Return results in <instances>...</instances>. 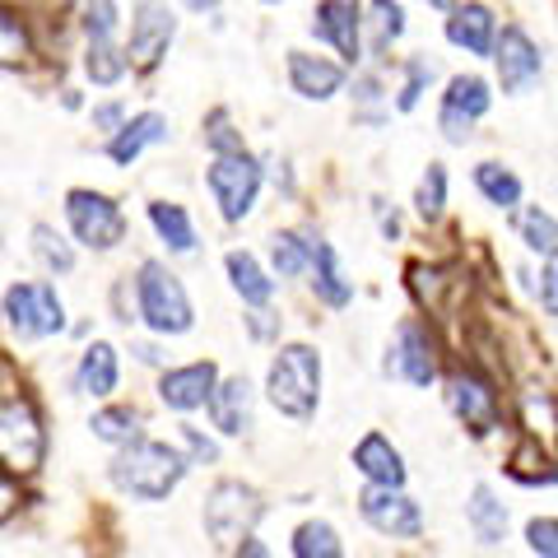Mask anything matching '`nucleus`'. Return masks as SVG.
<instances>
[{
  "label": "nucleus",
  "mask_w": 558,
  "mask_h": 558,
  "mask_svg": "<svg viewBox=\"0 0 558 558\" xmlns=\"http://www.w3.org/2000/svg\"><path fill=\"white\" fill-rule=\"evenodd\" d=\"M517 233L526 242V252L539 260H558V219L549 215L545 205H526L517 219Z\"/></svg>",
  "instance_id": "31"
},
{
  "label": "nucleus",
  "mask_w": 558,
  "mask_h": 558,
  "mask_svg": "<svg viewBox=\"0 0 558 558\" xmlns=\"http://www.w3.org/2000/svg\"><path fill=\"white\" fill-rule=\"evenodd\" d=\"M381 373L391 381H405L414 391H428L438 381V340H433L428 322H400L396 340L387 344V359H381Z\"/></svg>",
  "instance_id": "9"
},
{
  "label": "nucleus",
  "mask_w": 558,
  "mask_h": 558,
  "mask_svg": "<svg viewBox=\"0 0 558 558\" xmlns=\"http://www.w3.org/2000/svg\"><path fill=\"white\" fill-rule=\"evenodd\" d=\"M126 47H117V38H89L84 43V75H89L98 89H112V84L126 80Z\"/></svg>",
  "instance_id": "28"
},
{
  "label": "nucleus",
  "mask_w": 558,
  "mask_h": 558,
  "mask_svg": "<svg viewBox=\"0 0 558 558\" xmlns=\"http://www.w3.org/2000/svg\"><path fill=\"white\" fill-rule=\"evenodd\" d=\"M205 145H209V154H238V149H247V140H242V131H233L229 112L215 108L205 121Z\"/></svg>",
  "instance_id": "40"
},
{
  "label": "nucleus",
  "mask_w": 558,
  "mask_h": 558,
  "mask_svg": "<svg viewBox=\"0 0 558 558\" xmlns=\"http://www.w3.org/2000/svg\"><path fill=\"white\" fill-rule=\"evenodd\" d=\"M172 38H178V14L168 10V0H140L135 20H131V43H126L131 70H140V75L159 70Z\"/></svg>",
  "instance_id": "13"
},
{
  "label": "nucleus",
  "mask_w": 558,
  "mask_h": 558,
  "mask_svg": "<svg viewBox=\"0 0 558 558\" xmlns=\"http://www.w3.org/2000/svg\"><path fill=\"white\" fill-rule=\"evenodd\" d=\"M135 317L145 322L159 340L186 336V330L196 326L191 293L163 260H140V270H135Z\"/></svg>",
  "instance_id": "2"
},
{
  "label": "nucleus",
  "mask_w": 558,
  "mask_h": 558,
  "mask_svg": "<svg viewBox=\"0 0 558 558\" xmlns=\"http://www.w3.org/2000/svg\"><path fill=\"white\" fill-rule=\"evenodd\" d=\"M28 57H33V38H28L24 20L20 14H10V10H0V65L20 70Z\"/></svg>",
  "instance_id": "38"
},
{
  "label": "nucleus",
  "mask_w": 558,
  "mask_h": 558,
  "mask_svg": "<svg viewBox=\"0 0 558 558\" xmlns=\"http://www.w3.org/2000/svg\"><path fill=\"white\" fill-rule=\"evenodd\" d=\"M260 178H266L275 191H284V196H293V172H289V159H279V154H266V159H260Z\"/></svg>",
  "instance_id": "44"
},
{
  "label": "nucleus",
  "mask_w": 558,
  "mask_h": 558,
  "mask_svg": "<svg viewBox=\"0 0 558 558\" xmlns=\"http://www.w3.org/2000/svg\"><path fill=\"white\" fill-rule=\"evenodd\" d=\"M89 121H94V131H102V135H112L117 126H121V121H126V102H98V108L89 112Z\"/></svg>",
  "instance_id": "45"
},
{
  "label": "nucleus",
  "mask_w": 558,
  "mask_h": 558,
  "mask_svg": "<svg viewBox=\"0 0 558 558\" xmlns=\"http://www.w3.org/2000/svg\"><path fill=\"white\" fill-rule=\"evenodd\" d=\"M289 89L303 102H330L344 89V65L312 51H289Z\"/></svg>",
  "instance_id": "20"
},
{
  "label": "nucleus",
  "mask_w": 558,
  "mask_h": 558,
  "mask_svg": "<svg viewBox=\"0 0 558 558\" xmlns=\"http://www.w3.org/2000/svg\"><path fill=\"white\" fill-rule=\"evenodd\" d=\"M307 270H312V293H317V303L336 307V312L354 303V279L344 275L340 256L326 238H312V266Z\"/></svg>",
  "instance_id": "22"
},
{
  "label": "nucleus",
  "mask_w": 558,
  "mask_h": 558,
  "mask_svg": "<svg viewBox=\"0 0 558 558\" xmlns=\"http://www.w3.org/2000/svg\"><path fill=\"white\" fill-rule=\"evenodd\" d=\"M494 70H498V89L508 98H526L539 80H545V57H539V47L531 43V33L521 24H508L498 28L494 38Z\"/></svg>",
  "instance_id": "11"
},
{
  "label": "nucleus",
  "mask_w": 558,
  "mask_h": 558,
  "mask_svg": "<svg viewBox=\"0 0 558 558\" xmlns=\"http://www.w3.org/2000/svg\"><path fill=\"white\" fill-rule=\"evenodd\" d=\"M260 512H266V502H260V494L252 484L242 480H223L205 494V508H201V521H205V535L215 539L219 549H238L242 535L256 531Z\"/></svg>",
  "instance_id": "5"
},
{
  "label": "nucleus",
  "mask_w": 558,
  "mask_h": 558,
  "mask_svg": "<svg viewBox=\"0 0 558 558\" xmlns=\"http://www.w3.org/2000/svg\"><path fill=\"white\" fill-rule=\"evenodd\" d=\"M205 410H209V424H215L219 438H242V433H252V424H256V391H252V381L242 373L219 377L215 391H209V400H205Z\"/></svg>",
  "instance_id": "16"
},
{
  "label": "nucleus",
  "mask_w": 558,
  "mask_h": 558,
  "mask_svg": "<svg viewBox=\"0 0 558 558\" xmlns=\"http://www.w3.org/2000/svg\"><path fill=\"white\" fill-rule=\"evenodd\" d=\"M182 5H186L191 14H215V10H219V0H182Z\"/></svg>",
  "instance_id": "50"
},
{
  "label": "nucleus",
  "mask_w": 558,
  "mask_h": 558,
  "mask_svg": "<svg viewBox=\"0 0 558 558\" xmlns=\"http://www.w3.org/2000/svg\"><path fill=\"white\" fill-rule=\"evenodd\" d=\"M149 223L159 242L172 252V256H196L201 252V238H196V223H191L186 205L178 201H149Z\"/></svg>",
  "instance_id": "25"
},
{
  "label": "nucleus",
  "mask_w": 558,
  "mask_h": 558,
  "mask_svg": "<svg viewBox=\"0 0 558 558\" xmlns=\"http://www.w3.org/2000/svg\"><path fill=\"white\" fill-rule=\"evenodd\" d=\"M465 526L475 535L480 549H498L508 539V502H498L494 484H475L465 502Z\"/></svg>",
  "instance_id": "23"
},
{
  "label": "nucleus",
  "mask_w": 558,
  "mask_h": 558,
  "mask_svg": "<svg viewBox=\"0 0 558 558\" xmlns=\"http://www.w3.org/2000/svg\"><path fill=\"white\" fill-rule=\"evenodd\" d=\"M354 470L363 475V484H387V488H405L410 480V465L400 457V447L377 428L354 442Z\"/></svg>",
  "instance_id": "18"
},
{
  "label": "nucleus",
  "mask_w": 558,
  "mask_h": 558,
  "mask_svg": "<svg viewBox=\"0 0 558 558\" xmlns=\"http://www.w3.org/2000/svg\"><path fill=\"white\" fill-rule=\"evenodd\" d=\"M219 381V363L215 359H196V363H178V368L159 373V400L172 414H196L205 410L209 391Z\"/></svg>",
  "instance_id": "17"
},
{
  "label": "nucleus",
  "mask_w": 558,
  "mask_h": 558,
  "mask_svg": "<svg viewBox=\"0 0 558 558\" xmlns=\"http://www.w3.org/2000/svg\"><path fill=\"white\" fill-rule=\"evenodd\" d=\"M293 558H340L344 545H340V531L330 526V521H303L299 531H293Z\"/></svg>",
  "instance_id": "34"
},
{
  "label": "nucleus",
  "mask_w": 558,
  "mask_h": 558,
  "mask_svg": "<svg viewBox=\"0 0 558 558\" xmlns=\"http://www.w3.org/2000/svg\"><path fill=\"white\" fill-rule=\"evenodd\" d=\"M266 396L279 414L312 418L322 405V354L312 344H284L266 368Z\"/></svg>",
  "instance_id": "3"
},
{
  "label": "nucleus",
  "mask_w": 558,
  "mask_h": 558,
  "mask_svg": "<svg viewBox=\"0 0 558 558\" xmlns=\"http://www.w3.org/2000/svg\"><path fill=\"white\" fill-rule=\"evenodd\" d=\"M65 223L80 247H89V252H117L126 242V215H121V205L89 186L65 191Z\"/></svg>",
  "instance_id": "8"
},
{
  "label": "nucleus",
  "mask_w": 558,
  "mask_h": 558,
  "mask_svg": "<svg viewBox=\"0 0 558 558\" xmlns=\"http://www.w3.org/2000/svg\"><path fill=\"white\" fill-rule=\"evenodd\" d=\"M247 326H252V336H256V340H275V336H279V322H275L270 303H266V307H256L252 317H247Z\"/></svg>",
  "instance_id": "46"
},
{
  "label": "nucleus",
  "mask_w": 558,
  "mask_h": 558,
  "mask_svg": "<svg viewBox=\"0 0 558 558\" xmlns=\"http://www.w3.org/2000/svg\"><path fill=\"white\" fill-rule=\"evenodd\" d=\"M368 20H363V51H391V43L405 38V5L400 0H368Z\"/></svg>",
  "instance_id": "27"
},
{
  "label": "nucleus",
  "mask_w": 558,
  "mask_h": 558,
  "mask_svg": "<svg viewBox=\"0 0 558 558\" xmlns=\"http://www.w3.org/2000/svg\"><path fill=\"white\" fill-rule=\"evenodd\" d=\"M447 410L461 418V424L475 433V438H484V433L498 428V387L488 381L484 373L475 368H461L447 377Z\"/></svg>",
  "instance_id": "14"
},
{
  "label": "nucleus",
  "mask_w": 558,
  "mask_h": 558,
  "mask_svg": "<svg viewBox=\"0 0 558 558\" xmlns=\"http://www.w3.org/2000/svg\"><path fill=\"white\" fill-rule=\"evenodd\" d=\"M447 14H451L447 20V43L451 47H461V51H470V57H480V61L494 57V38H498L494 10L480 5V0H465V5L457 0Z\"/></svg>",
  "instance_id": "19"
},
{
  "label": "nucleus",
  "mask_w": 558,
  "mask_h": 558,
  "mask_svg": "<svg viewBox=\"0 0 558 558\" xmlns=\"http://www.w3.org/2000/svg\"><path fill=\"white\" fill-rule=\"evenodd\" d=\"M414 215L424 223H438L447 215V168L442 163H428L424 178L414 186Z\"/></svg>",
  "instance_id": "35"
},
{
  "label": "nucleus",
  "mask_w": 558,
  "mask_h": 558,
  "mask_svg": "<svg viewBox=\"0 0 558 558\" xmlns=\"http://www.w3.org/2000/svg\"><path fill=\"white\" fill-rule=\"evenodd\" d=\"M182 442H186V461H191V465H215V461H219V442L205 438L201 428L182 424Z\"/></svg>",
  "instance_id": "42"
},
{
  "label": "nucleus",
  "mask_w": 558,
  "mask_h": 558,
  "mask_svg": "<svg viewBox=\"0 0 558 558\" xmlns=\"http://www.w3.org/2000/svg\"><path fill=\"white\" fill-rule=\"evenodd\" d=\"M0 307H5V326L20 340H47L65 330V303L51 279H20L5 289Z\"/></svg>",
  "instance_id": "4"
},
{
  "label": "nucleus",
  "mask_w": 558,
  "mask_h": 558,
  "mask_svg": "<svg viewBox=\"0 0 558 558\" xmlns=\"http://www.w3.org/2000/svg\"><path fill=\"white\" fill-rule=\"evenodd\" d=\"M260 5H279V0H260Z\"/></svg>",
  "instance_id": "52"
},
{
  "label": "nucleus",
  "mask_w": 558,
  "mask_h": 558,
  "mask_svg": "<svg viewBox=\"0 0 558 558\" xmlns=\"http://www.w3.org/2000/svg\"><path fill=\"white\" fill-rule=\"evenodd\" d=\"M117 381H121V354H117V349L108 340L84 344L80 368H75V387L84 396H94V400H108L117 391Z\"/></svg>",
  "instance_id": "24"
},
{
  "label": "nucleus",
  "mask_w": 558,
  "mask_h": 558,
  "mask_svg": "<svg viewBox=\"0 0 558 558\" xmlns=\"http://www.w3.org/2000/svg\"><path fill=\"white\" fill-rule=\"evenodd\" d=\"M80 24H84V38H117L121 5L117 0H80Z\"/></svg>",
  "instance_id": "39"
},
{
  "label": "nucleus",
  "mask_w": 558,
  "mask_h": 558,
  "mask_svg": "<svg viewBox=\"0 0 558 558\" xmlns=\"http://www.w3.org/2000/svg\"><path fill=\"white\" fill-rule=\"evenodd\" d=\"M307 28L317 43L336 47L349 65L363 61V5L359 0H317Z\"/></svg>",
  "instance_id": "15"
},
{
  "label": "nucleus",
  "mask_w": 558,
  "mask_h": 558,
  "mask_svg": "<svg viewBox=\"0 0 558 558\" xmlns=\"http://www.w3.org/2000/svg\"><path fill=\"white\" fill-rule=\"evenodd\" d=\"M14 502H20V494H14V484L0 475V521H5L10 512H14Z\"/></svg>",
  "instance_id": "48"
},
{
  "label": "nucleus",
  "mask_w": 558,
  "mask_h": 558,
  "mask_svg": "<svg viewBox=\"0 0 558 558\" xmlns=\"http://www.w3.org/2000/svg\"><path fill=\"white\" fill-rule=\"evenodd\" d=\"M377 223H381V238H387V242L400 238V215H396V209H387L381 201H377Z\"/></svg>",
  "instance_id": "47"
},
{
  "label": "nucleus",
  "mask_w": 558,
  "mask_h": 558,
  "mask_svg": "<svg viewBox=\"0 0 558 558\" xmlns=\"http://www.w3.org/2000/svg\"><path fill=\"white\" fill-rule=\"evenodd\" d=\"M33 256L47 275H70L75 270V247L51 229V223H33Z\"/></svg>",
  "instance_id": "33"
},
{
  "label": "nucleus",
  "mask_w": 558,
  "mask_h": 558,
  "mask_svg": "<svg viewBox=\"0 0 558 558\" xmlns=\"http://www.w3.org/2000/svg\"><path fill=\"white\" fill-rule=\"evenodd\" d=\"M186 451L168 447V442H154V438H131L126 447H117V457L108 465V480L121 488L126 498L135 502H163L172 488H178L186 480Z\"/></svg>",
  "instance_id": "1"
},
{
  "label": "nucleus",
  "mask_w": 558,
  "mask_h": 558,
  "mask_svg": "<svg viewBox=\"0 0 558 558\" xmlns=\"http://www.w3.org/2000/svg\"><path fill=\"white\" fill-rule=\"evenodd\" d=\"M424 5H433V10H442V14H447L451 5H457V0H424Z\"/></svg>",
  "instance_id": "51"
},
{
  "label": "nucleus",
  "mask_w": 558,
  "mask_h": 558,
  "mask_svg": "<svg viewBox=\"0 0 558 558\" xmlns=\"http://www.w3.org/2000/svg\"><path fill=\"white\" fill-rule=\"evenodd\" d=\"M359 517L368 521L377 535H387V539H418V535H424V512H418V502L405 494V488L363 484Z\"/></svg>",
  "instance_id": "12"
},
{
  "label": "nucleus",
  "mask_w": 558,
  "mask_h": 558,
  "mask_svg": "<svg viewBox=\"0 0 558 558\" xmlns=\"http://www.w3.org/2000/svg\"><path fill=\"white\" fill-rule=\"evenodd\" d=\"M312 238H317V233H299V229L275 233V238H270V270H275L279 279L307 275V266H312Z\"/></svg>",
  "instance_id": "29"
},
{
  "label": "nucleus",
  "mask_w": 558,
  "mask_h": 558,
  "mask_svg": "<svg viewBox=\"0 0 558 558\" xmlns=\"http://www.w3.org/2000/svg\"><path fill=\"white\" fill-rule=\"evenodd\" d=\"M521 424H526V438H535L539 447L558 438V400L549 391H521Z\"/></svg>",
  "instance_id": "32"
},
{
  "label": "nucleus",
  "mask_w": 558,
  "mask_h": 558,
  "mask_svg": "<svg viewBox=\"0 0 558 558\" xmlns=\"http://www.w3.org/2000/svg\"><path fill=\"white\" fill-rule=\"evenodd\" d=\"M526 549L539 558H558V517H531L526 521Z\"/></svg>",
  "instance_id": "41"
},
{
  "label": "nucleus",
  "mask_w": 558,
  "mask_h": 558,
  "mask_svg": "<svg viewBox=\"0 0 558 558\" xmlns=\"http://www.w3.org/2000/svg\"><path fill=\"white\" fill-rule=\"evenodd\" d=\"M494 108V84L484 75H451L447 80V94L438 102V131L447 145H470L475 135V121L488 117Z\"/></svg>",
  "instance_id": "10"
},
{
  "label": "nucleus",
  "mask_w": 558,
  "mask_h": 558,
  "mask_svg": "<svg viewBox=\"0 0 558 558\" xmlns=\"http://www.w3.org/2000/svg\"><path fill=\"white\" fill-rule=\"evenodd\" d=\"M433 80H438V65H433L428 57H410L405 61V84H400V94H396V112H414L418 102H424V94L433 89Z\"/></svg>",
  "instance_id": "37"
},
{
  "label": "nucleus",
  "mask_w": 558,
  "mask_h": 558,
  "mask_svg": "<svg viewBox=\"0 0 558 558\" xmlns=\"http://www.w3.org/2000/svg\"><path fill=\"white\" fill-rule=\"evenodd\" d=\"M223 270H229V284H233V293L247 307L275 303V275L260 266L252 252H229V256H223Z\"/></svg>",
  "instance_id": "26"
},
{
  "label": "nucleus",
  "mask_w": 558,
  "mask_h": 558,
  "mask_svg": "<svg viewBox=\"0 0 558 558\" xmlns=\"http://www.w3.org/2000/svg\"><path fill=\"white\" fill-rule=\"evenodd\" d=\"M475 191L480 196L494 205V209H517L521 205V178L512 168H502V163H494V159H484V163H475Z\"/></svg>",
  "instance_id": "30"
},
{
  "label": "nucleus",
  "mask_w": 558,
  "mask_h": 558,
  "mask_svg": "<svg viewBox=\"0 0 558 558\" xmlns=\"http://www.w3.org/2000/svg\"><path fill=\"white\" fill-rule=\"evenodd\" d=\"M205 186H209V196H215V205H219V219L223 223H242L256 209L266 178H260V163L252 159V154L238 149V154H215V159H209Z\"/></svg>",
  "instance_id": "6"
},
{
  "label": "nucleus",
  "mask_w": 558,
  "mask_h": 558,
  "mask_svg": "<svg viewBox=\"0 0 558 558\" xmlns=\"http://www.w3.org/2000/svg\"><path fill=\"white\" fill-rule=\"evenodd\" d=\"M131 354H135L140 363H149V368H159V363H163V354H159V344H131Z\"/></svg>",
  "instance_id": "49"
},
{
  "label": "nucleus",
  "mask_w": 558,
  "mask_h": 558,
  "mask_svg": "<svg viewBox=\"0 0 558 558\" xmlns=\"http://www.w3.org/2000/svg\"><path fill=\"white\" fill-rule=\"evenodd\" d=\"M539 307H545V317L558 322V260H545V270H539V289H535Z\"/></svg>",
  "instance_id": "43"
},
{
  "label": "nucleus",
  "mask_w": 558,
  "mask_h": 558,
  "mask_svg": "<svg viewBox=\"0 0 558 558\" xmlns=\"http://www.w3.org/2000/svg\"><path fill=\"white\" fill-rule=\"evenodd\" d=\"M168 135H172V126H168L163 112H135V117H126V121H121V126L108 135V159H112L117 168H131L149 145H163Z\"/></svg>",
  "instance_id": "21"
},
{
  "label": "nucleus",
  "mask_w": 558,
  "mask_h": 558,
  "mask_svg": "<svg viewBox=\"0 0 558 558\" xmlns=\"http://www.w3.org/2000/svg\"><path fill=\"white\" fill-rule=\"evenodd\" d=\"M89 433L108 447H126L131 438H140V414L126 410V405H108V410H98L89 418Z\"/></svg>",
  "instance_id": "36"
},
{
  "label": "nucleus",
  "mask_w": 558,
  "mask_h": 558,
  "mask_svg": "<svg viewBox=\"0 0 558 558\" xmlns=\"http://www.w3.org/2000/svg\"><path fill=\"white\" fill-rule=\"evenodd\" d=\"M47 457V428L28 396L0 400V465L14 475H33Z\"/></svg>",
  "instance_id": "7"
}]
</instances>
